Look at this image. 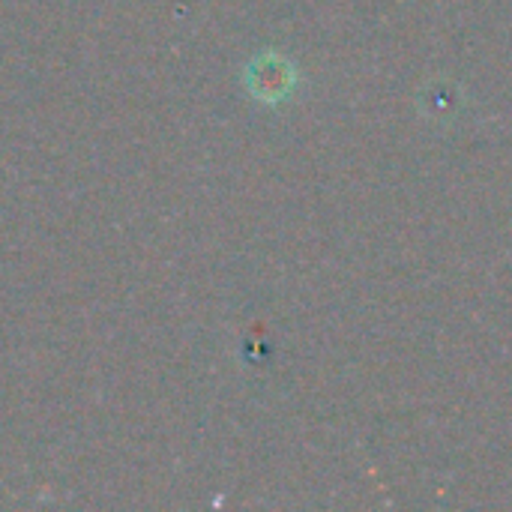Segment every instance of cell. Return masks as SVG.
Masks as SVG:
<instances>
[{"instance_id": "1", "label": "cell", "mask_w": 512, "mask_h": 512, "mask_svg": "<svg viewBox=\"0 0 512 512\" xmlns=\"http://www.w3.org/2000/svg\"><path fill=\"white\" fill-rule=\"evenodd\" d=\"M249 90L258 99L276 102L279 96H285L291 90V69L285 60L279 57H261L252 63L249 69Z\"/></svg>"}]
</instances>
